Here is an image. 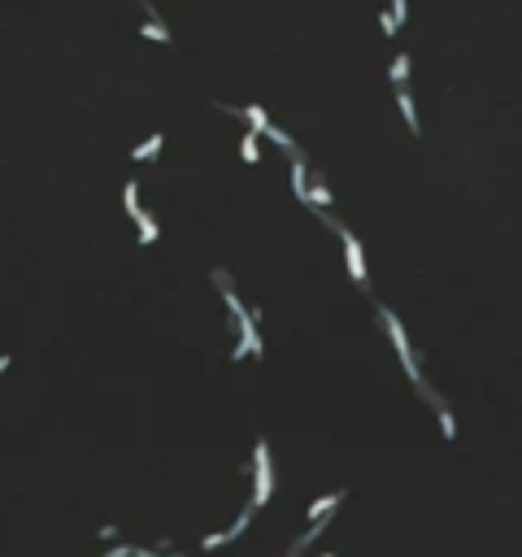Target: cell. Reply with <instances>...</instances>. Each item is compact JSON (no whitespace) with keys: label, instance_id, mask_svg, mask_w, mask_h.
I'll return each mask as SVG.
<instances>
[{"label":"cell","instance_id":"cell-1","mask_svg":"<svg viewBox=\"0 0 522 557\" xmlns=\"http://www.w3.org/2000/svg\"><path fill=\"white\" fill-rule=\"evenodd\" d=\"M379 322H383V331H387V340L396 344V353H401V366H405V374H410V383L427 397V379H422V370H418V357H414V349H410V340H405V326H401V318L392 314L387 305H379Z\"/></svg>","mask_w":522,"mask_h":557},{"label":"cell","instance_id":"cell-2","mask_svg":"<svg viewBox=\"0 0 522 557\" xmlns=\"http://www.w3.org/2000/svg\"><path fill=\"white\" fill-rule=\"evenodd\" d=\"M274 492V462H270V444L266 440H257V449H253V505L249 510H261V505L270 501Z\"/></svg>","mask_w":522,"mask_h":557},{"label":"cell","instance_id":"cell-3","mask_svg":"<svg viewBox=\"0 0 522 557\" xmlns=\"http://www.w3.org/2000/svg\"><path fill=\"white\" fill-rule=\"evenodd\" d=\"M222 109H226V113H235V118H244V122H249V131H257V135H266V140H274V144H279V149H287V153H296V144H292V140L283 135V131H279V126L270 122V113L261 109V105H244V109H235V105H222Z\"/></svg>","mask_w":522,"mask_h":557},{"label":"cell","instance_id":"cell-4","mask_svg":"<svg viewBox=\"0 0 522 557\" xmlns=\"http://www.w3.org/2000/svg\"><path fill=\"white\" fill-rule=\"evenodd\" d=\"M427 405L435 409V418H439V431H444V440H457V418H453V409L444 405V397L427 392Z\"/></svg>","mask_w":522,"mask_h":557},{"label":"cell","instance_id":"cell-5","mask_svg":"<svg viewBox=\"0 0 522 557\" xmlns=\"http://www.w3.org/2000/svg\"><path fill=\"white\" fill-rule=\"evenodd\" d=\"M335 505H344V492H326V497H318L314 505H309V518L314 522H326L335 514Z\"/></svg>","mask_w":522,"mask_h":557},{"label":"cell","instance_id":"cell-6","mask_svg":"<svg viewBox=\"0 0 522 557\" xmlns=\"http://www.w3.org/2000/svg\"><path fill=\"white\" fill-rule=\"evenodd\" d=\"M396 101H401V113H405V126H410L414 131V135H418V109H414V96H410V88H396Z\"/></svg>","mask_w":522,"mask_h":557},{"label":"cell","instance_id":"cell-7","mask_svg":"<svg viewBox=\"0 0 522 557\" xmlns=\"http://www.w3.org/2000/svg\"><path fill=\"white\" fill-rule=\"evenodd\" d=\"M161 144H166V135H149L144 144H135V149H130V161H153V157L161 153Z\"/></svg>","mask_w":522,"mask_h":557},{"label":"cell","instance_id":"cell-8","mask_svg":"<svg viewBox=\"0 0 522 557\" xmlns=\"http://www.w3.org/2000/svg\"><path fill=\"white\" fill-rule=\"evenodd\" d=\"M122 201H126V214L140 222V218H144V209H140V183H135V178H130V183L122 188Z\"/></svg>","mask_w":522,"mask_h":557},{"label":"cell","instance_id":"cell-9","mask_svg":"<svg viewBox=\"0 0 522 557\" xmlns=\"http://www.w3.org/2000/svg\"><path fill=\"white\" fill-rule=\"evenodd\" d=\"M140 35H144V40H157V44H170V31L157 22V13H149V22L140 26Z\"/></svg>","mask_w":522,"mask_h":557},{"label":"cell","instance_id":"cell-10","mask_svg":"<svg viewBox=\"0 0 522 557\" xmlns=\"http://www.w3.org/2000/svg\"><path fill=\"white\" fill-rule=\"evenodd\" d=\"M392 83L410 88V53H396V61H392Z\"/></svg>","mask_w":522,"mask_h":557},{"label":"cell","instance_id":"cell-11","mask_svg":"<svg viewBox=\"0 0 522 557\" xmlns=\"http://www.w3.org/2000/svg\"><path fill=\"white\" fill-rule=\"evenodd\" d=\"M135 226H140V235H135V240H140V249H149V244L157 240V231H161V226H157V218H153V214H144V218H140Z\"/></svg>","mask_w":522,"mask_h":557},{"label":"cell","instance_id":"cell-12","mask_svg":"<svg viewBox=\"0 0 522 557\" xmlns=\"http://www.w3.org/2000/svg\"><path fill=\"white\" fill-rule=\"evenodd\" d=\"M239 157L244 161H249V166H257V131H244V135H239Z\"/></svg>","mask_w":522,"mask_h":557},{"label":"cell","instance_id":"cell-13","mask_svg":"<svg viewBox=\"0 0 522 557\" xmlns=\"http://www.w3.org/2000/svg\"><path fill=\"white\" fill-rule=\"evenodd\" d=\"M222 544H231V531H214L201 540V549H222Z\"/></svg>","mask_w":522,"mask_h":557},{"label":"cell","instance_id":"cell-14","mask_svg":"<svg viewBox=\"0 0 522 557\" xmlns=\"http://www.w3.org/2000/svg\"><path fill=\"white\" fill-rule=\"evenodd\" d=\"M379 26H383V35H396L401 18H396V13H392V9H383V13H379Z\"/></svg>","mask_w":522,"mask_h":557},{"label":"cell","instance_id":"cell-15","mask_svg":"<svg viewBox=\"0 0 522 557\" xmlns=\"http://www.w3.org/2000/svg\"><path fill=\"white\" fill-rule=\"evenodd\" d=\"M96 557H135V544H113L109 553H96Z\"/></svg>","mask_w":522,"mask_h":557},{"label":"cell","instance_id":"cell-16","mask_svg":"<svg viewBox=\"0 0 522 557\" xmlns=\"http://www.w3.org/2000/svg\"><path fill=\"white\" fill-rule=\"evenodd\" d=\"M392 13H396V18L405 22V18H410V5H405V0H392Z\"/></svg>","mask_w":522,"mask_h":557},{"label":"cell","instance_id":"cell-17","mask_svg":"<svg viewBox=\"0 0 522 557\" xmlns=\"http://www.w3.org/2000/svg\"><path fill=\"white\" fill-rule=\"evenodd\" d=\"M135 557H183V553H153V549H135Z\"/></svg>","mask_w":522,"mask_h":557},{"label":"cell","instance_id":"cell-18","mask_svg":"<svg viewBox=\"0 0 522 557\" xmlns=\"http://www.w3.org/2000/svg\"><path fill=\"white\" fill-rule=\"evenodd\" d=\"M9 366H13V357H9V353H0V374H5Z\"/></svg>","mask_w":522,"mask_h":557},{"label":"cell","instance_id":"cell-19","mask_svg":"<svg viewBox=\"0 0 522 557\" xmlns=\"http://www.w3.org/2000/svg\"><path fill=\"white\" fill-rule=\"evenodd\" d=\"M287 557H292V553H287Z\"/></svg>","mask_w":522,"mask_h":557}]
</instances>
